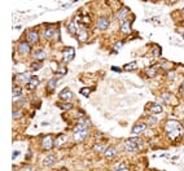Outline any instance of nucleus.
<instances>
[{"mask_svg":"<svg viewBox=\"0 0 184 171\" xmlns=\"http://www.w3.org/2000/svg\"><path fill=\"white\" fill-rule=\"evenodd\" d=\"M69 31H70V34H73V35H74V34H76V26H75V23H74V22H70V23H69Z\"/></svg>","mask_w":184,"mask_h":171,"instance_id":"obj_27","label":"nucleus"},{"mask_svg":"<svg viewBox=\"0 0 184 171\" xmlns=\"http://www.w3.org/2000/svg\"><path fill=\"white\" fill-rule=\"evenodd\" d=\"M64 143H66V135H58L54 140V145L56 146H61Z\"/></svg>","mask_w":184,"mask_h":171,"instance_id":"obj_15","label":"nucleus"},{"mask_svg":"<svg viewBox=\"0 0 184 171\" xmlns=\"http://www.w3.org/2000/svg\"><path fill=\"white\" fill-rule=\"evenodd\" d=\"M16 79H17L20 83H29L30 79H31V75H30V73H21V74H18Z\"/></svg>","mask_w":184,"mask_h":171,"instance_id":"obj_7","label":"nucleus"},{"mask_svg":"<svg viewBox=\"0 0 184 171\" xmlns=\"http://www.w3.org/2000/svg\"><path fill=\"white\" fill-rule=\"evenodd\" d=\"M17 156H20V152L14 150V152H13V156H12V157H13V160H16V157H17Z\"/></svg>","mask_w":184,"mask_h":171,"instance_id":"obj_35","label":"nucleus"},{"mask_svg":"<svg viewBox=\"0 0 184 171\" xmlns=\"http://www.w3.org/2000/svg\"><path fill=\"white\" fill-rule=\"evenodd\" d=\"M167 75H169V78H170V79H174L175 73H174V71H169V74H167Z\"/></svg>","mask_w":184,"mask_h":171,"instance_id":"obj_34","label":"nucleus"},{"mask_svg":"<svg viewBox=\"0 0 184 171\" xmlns=\"http://www.w3.org/2000/svg\"><path fill=\"white\" fill-rule=\"evenodd\" d=\"M150 112L153 114H159V113H162V106L159 104H153L152 108H150Z\"/></svg>","mask_w":184,"mask_h":171,"instance_id":"obj_19","label":"nucleus"},{"mask_svg":"<svg viewBox=\"0 0 184 171\" xmlns=\"http://www.w3.org/2000/svg\"><path fill=\"white\" fill-rule=\"evenodd\" d=\"M116 154H117V150H116V148H114V146H110V148H108L106 150H105V157L108 158V160L113 158Z\"/></svg>","mask_w":184,"mask_h":171,"instance_id":"obj_13","label":"nucleus"},{"mask_svg":"<svg viewBox=\"0 0 184 171\" xmlns=\"http://www.w3.org/2000/svg\"><path fill=\"white\" fill-rule=\"evenodd\" d=\"M159 53H161V49H159L158 45H156V47H154V49H153V56H154V57H158Z\"/></svg>","mask_w":184,"mask_h":171,"instance_id":"obj_29","label":"nucleus"},{"mask_svg":"<svg viewBox=\"0 0 184 171\" xmlns=\"http://www.w3.org/2000/svg\"><path fill=\"white\" fill-rule=\"evenodd\" d=\"M30 67H31V70L37 71V70H39L40 67H42V62H39V61H35V62H33V64L30 65Z\"/></svg>","mask_w":184,"mask_h":171,"instance_id":"obj_25","label":"nucleus"},{"mask_svg":"<svg viewBox=\"0 0 184 171\" xmlns=\"http://www.w3.org/2000/svg\"><path fill=\"white\" fill-rule=\"evenodd\" d=\"M109 26V20L106 17H100L99 21H97V27L100 30H105V29H108Z\"/></svg>","mask_w":184,"mask_h":171,"instance_id":"obj_6","label":"nucleus"},{"mask_svg":"<svg viewBox=\"0 0 184 171\" xmlns=\"http://www.w3.org/2000/svg\"><path fill=\"white\" fill-rule=\"evenodd\" d=\"M88 128H90V122L86 119H79V123L75 127L74 131V139L75 141H82L86 139V136L88 135Z\"/></svg>","mask_w":184,"mask_h":171,"instance_id":"obj_1","label":"nucleus"},{"mask_svg":"<svg viewBox=\"0 0 184 171\" xmlns=\"http://www.w3.org/2000/svg\"><path fill=\"white\" fill-rule=\"evenodd\" d=\"M57 82H58V79H57V78H53V79H51V81L48 82V90L53 91L54 88H56V84H57Z\"/></svg>","mask_w":184,"mask_h":171,"instance_id":"obj_24","label":"nucleus"},{"mask_svg":"<svg viewBox=\"0 0 184 171\" xmlns=\"http://www.w3.org/2000/svg\"><path fill=\"white\" fill-rule=\"evenodd\" d=\"M78 39H79V42H86L88 39V33L86 30H79L78 31Z\"/></svg>","mask_w":184,"mask_h":171,"instance_id":"obj_17","label":"nucleus"},{"mask_svg":"<svg viewBox=\"0 0 184 171\" xmlns=\"http://www.w3.org/2000/svg\"><path fill=\"white\" fill-rule=\"evenodd\" d=\"M144 143H143L141 139H128L125 141V146L128 152H138L140 148H143Z\"/></svg>","mask_w":184,"mask_h":171,"instance_id":"obj_3","label":"nucleus"},{"mask_svg":"<svg viewBox=\"0 0 184 171\" xmlns=\"http://www.w3.org/2000/svg\"><path fill=\"white\" fill-rule=\"evenodd\" d=\"M45 57H47V53H45L44 51H37V52H35L34 53V59L35 60H38V61H42V60H44Z\"/></svg>","mask_w":184,"mask_h":171,"instance_id":"obj_18","label":"nucleus"},{"mask_svg":"<svg viewBox=\"0 0 184 171\" xmlns=\"http://www.w3.org/2000/svg\"><path fill=\"white\" fill-rule=\"evenodd\" d=\"M148 123H149V124H154V123H156V118H149V122H148Z\"/></svg>","mask_w":184,"mask_h":171,"instance_id":"obj_36","label":"nucleus"},{"mask_svg":"<svg viewBox=\"0 0 184 171\" xmlns=\"http://www.w3.org/2000/svg\"><path fill=\"white\" fill-rule=\"evenodd\" d=\"M58 105H60V108H62V109H65V110H69L73 108L71 104H58Z\"/></svg>","mask_w":184,"mask_h":171,"instance_id":"obj_30","label":"nucleus"},{"mask_svg":"<svg viewBox=\"0 0 184 171\" xmlns=\"http://www.w3.org/2000/svg\"><path fill=\"white\" fill-rule=\"evenodd\" d=\"M165 130H166L167 136L173 140L178 139L179 136L181 135V131H183V127L180 126V123H178L176 121H169L165 126Z\"/></svg>","mask_w":184,"mask_h":171,"instance_id":"obj_2","label":"nucleus"},{"mask_svg":"<svg viewBox=\"0 0 184 171\" xmlns=\"http://www.w3.org/2000/svg\"><path fill=\"white\" fill-rule=\"evenodd\" d=\"M39 39V34L37 31H29L27 33V43H37Z\"/></svg>","mask_w":184,"mask_h":171,"instance_id":"obj_8","label":"nucleus"},{"mask_svg":"<svg viewBox=\"0 0 184 171\" xmlns=\"http://www.w3.org/2000/svg\"><path fill=\"white\" fill-rule=\"evenodd\" d=\"M53 35H54V30H53L52 27H48L47 30L44 31V37L47 38V39H51V38L53 37Z\"/></svg>","mask_w":184,"mask_h":171,"instance_id":"obj_23","label":"nucleus"},{"mask_svg":"<svg viewBox=\"0 0 184 171\" xmlns=\"http://www.w3.org/2000/svg\"><path fill=\"white\" fill-rule=\"evenodd\" d=\"M30 44L29 43H20L18 44V52L20 53H23V55H26V53H29L30 52Z\"/></svg>","mask_w":184,"mask_h":171,"instance_id":"obj_11","label":"nucleus"},{"mask_svg":"<svg viewBox=\"0 0 184 171\" xmlns=\"http://www.w3.org/2000/svg\"><path fill=\"white\" fill-rule=\"evenodd\" d=\"M145 73H147V75L149 77V78H153V77H156V74H157V67H154V66L148 67L147 70H145Z\"/></svg>","mask_w":184,"mask_h":171,"instance_id":"obj_20","label":"nucleus"},{"mask_svg":"<svg viewBox=\"0 0 184 171\" xmlns=\"http://www.w3.org/2000/svg\"><path fill=\"white\" fill-rule=\"evenodd\" d=\"M145 124L144 123H138V124H135L134 126V128H132V134L134 135H139V134H141L143 131L145 130Z\"/></svg>","mask_w":184,"mask_h":171,"instance_id":"obj_12","label":"nucleus"},{"mask_svg":"<svg viewBox=\"0 0 184 171\" xmlns=\"http://www.w3.org/2000/svg\"><path fill=\"white\" fill-rule=\"evenodd\" d=\"M20 95H21V88H20V87H16V86H14V87H13V101H14V102L17 101V97H18Z\"/></svg>","mask_w":184,"mask_h":171,"instance_id":"obj_22","label":"nucleus"},{"mask_svg":"<svg viewBox=\"0 0 184 171\" xmlns=\"http://www.w3.org/2000/svg\"><path fill=\"white\" fill-rule=\"evenodd\" d=\"M60 98H61V100H65V101L71 100V98H73V92H71L70 90H68V88H65L64 91L60 92Z\"/></svg>","mask_w":184,"mask_h":171,"instance_id":"obj_5","label":"nucleus"},{"mask_svg":"<svg viewBox=\"0 0 184 171\" xmlns=\"http://www.w3.org/2000/svg\"><path fill=\"white\" fill-rule=\"evenodd\" d=\"M65 73H66V67L62 66V69H61V70H58V74H65Z\"/></svg>","mask_w":184,"mask_h":171,"instance_id":"obj_37","label":"nucleus"},{"mask_svg":"<svg viewBox=\"0 0 184 171\" xmlns=\"http://www.w3.org/2000/svg\"><path fill=\"white\" fill-rule=\"evenodd\" d=\"M53 145H54V143H53L51 136H45L44 140H43V148H44L45 150H49Z\"/></svg>","mask_w":184,"mask_h":171,"instance_id":"obj_9","label":"nucleus"},{"mask_svg":"<svg viewBox=\"0 0 184 171\" xmlns=\"http://www.w3.org/2000/svg\"><path fill=\"white\" fill-rule=\"evenodd\" d=\"M122 45H123V42H118L116 45H114V49H116V51H119V49H121Z\"/></svg>","mask_w":184,"mask_h":171,"instance_id":"obj_33","label":"nucleus"},{"mask_svg":"<svg viewBox=\"0 0 184 171\" xmlns=\"http://www.w3.org/2000/svg\"><path fill=\"white\" fill-rule=\"evenodd\" d=\"M20 117H21V112H20V110L14 109L13 110V118H14V119H17V118H20Z\"/></svg>","mask_w":184,"mask_h":171,"instance_id":"obj_31","label":"nucleus"},{"mask_svg":"<svg viewBox=\"0 0 184 171\" xmlns=\"http://www.w3.org/2000/svg\"><path fill=\"white\" fill-rule=\"evenodd\" d=\"M183 35H184V30H183Z\"/></svg>","mask_w":184,"mask_h":171,"instance_id":"obj_40","label":"nucleus"},{"mask_svg":"<svg viewBox=\"0 0 184 171\" xmlns=\"http://www.w3.org/2000/svg\"><path fill=\"white\" fill-rule=\"evenodd\" d=\"M90 88H83L82 91H80V93H82V95H84V96H88L90 95Z\"/></svg>","mask_w":184,"mask_h":171,"instance_id":"obj_32","label":"nucleus"},{"mask_svg":"<svg viewBox=\"0 0 184 171\" xmlns=\"http://www.w3.org/2000/svg\"><path fill=\"white\" fill-rule=\"evenodd\" d=\"M104 149H105V146L102 145V144H96V145L94 146V150H96V152H105Z\"/></svg>","mask_w":184,"mask_h":171,"instance_id":"obj_28","label":"nucleus"},{"mask_svg":"<svg viewBox=\"0 0 184 171\" xmlns=\"http://www.w3.org/2000/svg\"><path fill=\"white\" fill-rule=\"evenodd\" d=\"M135 67H136V62H131V64L125 65V67H123V69H125L126 71H131V70H134Z\"/></svg>","mask_w":184,"mask_h":171,"instance_id":"obj_26","label":"nucleus"},{"mask_svg":"<svg viewBox=\"0 0 184 171\" xmlns=\"http://www.w3.org/2000/svg\"><path fill=\"white\" fill-rule=\"evenodd\" d=\"M183 96H184V93H183Z\"/></svg>","mask_w":184,"mask_h":171,"instance_id":"obj_41","label":"nucleus"},{"mask_svg":"<svg viewBox=\"0 0 184 171\" xmlns=\"http://www.w3.org/2000/svg\"><path fill=\"white\" fill-rule=\"evenodd\" d=\"M121 30H122V33L130 34L131 33V22H130V21H125V22L122 23Z\"/></svg>","mask_w":184,"mask_h":171,"instance_id":"obj_14","label":"nucleus"},{"mask_svg":"<svg viewBox=\"0 0 184 171\" xmlns=\"http://www.w3.org/2000/svg\"><path fill=\"white\" fill-rule=\"evenodd\" d=\"M60 171H68V170H66V168H62V170H60Z\"/></svg>","mask_w":184,"mask_h":171,"instance_id":"obj_39","label":"nucleus"},{"mask_svg":"<svg viewBox=\"0 0 184 171\" xmlns=\"http://www.w3.org/2000/svg\"><path fill=\"white\" fill-rule=\"evenodd\" d=\"M181 91H183V93H184V82L181 83Z\"/></svg>","mask_w":184,"mask_h":171,"instance_id":"obj_38","label":"nucleus"},{"mask_svg":"<svg viewBox=\"0 0 184 171\" xmlns=\"http://www.w3.org/2000/svg\"><path fill=\"white\" fill-rule=\"evenodd\" d=\"M74 55H75V51H74V48H71V47L65 48V49H64V52H62V59H64V61H66V62L71 61V60L74 59Z\"/></svg>","mask_w":184,"mask_h":171,"instance_id":"obj_4","label":"nucleus"},{"mask_svg":"<svg viewBox=\"0 0 184 171\" xmlns=\"http://www.w3.org/2000/svg\"><path fill=\"white\" fill-rule=\"evenodd\" d=\"M54 162H56V157H54L53 154H51V156L44 158V165L45 166H53Z\"/></svg>","mask_w":184,"mask_h":171,"instance_id":"obj_16","label":"nucleus"},{"mask_svg":"<svg viewBox=\"0 0 184 171\" xmlns=\"http://www.w3.org/2000/svg\"><path fill=\"white\" fill-rule=\"evenodd\" d=\"M38 86H39V78L38 77H31L30 82L27 83V88L29 90H35Z\"/></svg>","mask_w":184,"mask_h":171,"instance_id":"obj_10","label":"nucleus"},{"mask_svg":"<svg viewBox=\"0 0 184 171\" xmlns=\"http://www.w3.org/2000/svg\"><path fill=\"white\" fill-rule=\"evenodd\" d=\"M128 13V8H126V7H123V8L121 9V12L118 13V16H117V18L118 20H125L126 18V14Z\"/></svg>","mask_w":184,"mask_h":171,"instance_id":"obj_21","label":"nucleus"}]
</instances>
